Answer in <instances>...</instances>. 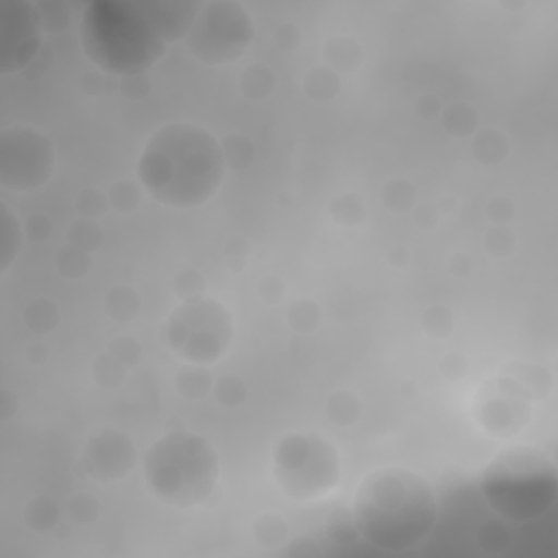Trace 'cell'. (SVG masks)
<instances>
[{"mask_svg": "<svg viewBox=\"0 0 558 558\" xmlns=\"http://www.w3.org/2000/svg\"><path fill=\"white\" fill-rule=\"evenodd\" d=\"M438 517L432 484L410 469H377L353 499V525L368 545L401 554L418 547Z\"/></svg>", "mask_w": 558, "mask_h": 558, "instance_id": "cell-2", "label": "cell"}, {"mask_svg": "<svg viewBox=\"0 0 558 558\" xmlns=\"http://www.w3.org/2000/svg\"><path fill=\"white\" fill-rule=\"evenodd\" d=\"M484 501L510 523H527L543 517L558 495L554 462L534 447H510L497 453L480 480Z\"/></svg>", "mask_w": 558, "mask_h": 558, "instance_id": "cell-4", "label": "cell"}, {"mask_svg": "<svg viewBox=\"0 0 558 558\" xmlns=\"http://www.w3.org/2000/svg\"><path fill=\"white\" fill-rule=\"evenodd\" d=\"M39 13L24 0H7L0 7V72L22 70L39 48Z\"/></svg>", "mask_w": 558, "mask_h": 558, "instance_id": "cell-10", "label": "cell"}, {"mask_svg": "<svg viewBox=\"0 0 558 558\" xmlns=\"http://www.w3.org/2000/svg\"><path fill=\"white\" fill-rule=\"evenodd\" d=\"M144 477L150 493L177 508L203 504L218 484V453L198 434L170 432L144 456Z\"/></svg>", "mask_w": 558, "mask_h": 558, "instance_id": "cell-5", "label": "cell"}, {"mask_svg": "<svg viewBox=\"0 0 558 558\" xmlns=\"http://www.w3.org/2000/svg\"><path fill=\"white\" fill-rule=\"evenodd\" d=\"M229 316L207 299H196L181 305L168 327L172 351L192 362H211L229 344Z\"/></svg>", "mask_w": 558, "mask_h": 558, "instance_id": "cell-8", "label": "cell"}, {"mask_svg": "<svg viewBox=\"0 0 558 558\" xmlns=\"http://www.w3.org/2000/svg\"><path fill=\"white\" fill-rule=\"evenodd\" d=\"M2 220H4V235H2V272H7V268H9V264H11L13 255H15V251L20 248V242L11 240V235H9V233L13 231V227H15V220H13V216H11V211H9L7 205H2Z\"/></svg>", "mask_w": 558, "mask_h": 558, "instance_id": "cell-11", "label": "cell"}, {"mask_svg": "<svg viewBox=\"0 0 558 558\" xmlns=\"http://www.w3.org/2000/svg\"><path fill=\"white\" fill-rule=\"evenodd\" d=\"M54 168V148L37 129L17 124L0 135V183L7 190L31 192L48 181Z\"/></svg>", "mask_w": 558, "mask_h": 558, "instance_id": "cell-9", "label": "cell"}, {"mask_svg": "<svg viewBox=\"0 0 558 558\" xmlns=\"http://www.w3.org/2000/svg\"><path fill=\"white\" fill-rule=\"evenodd\" d=\"M137 177L157 203L190 209L218 192L225 179V155L207 129L192 122H170L144 144Z\"/></svg>", "mask_w": 558, "mask_h": 558, "instance_id": "cell-1", "label": "cell"}, {"mask_svg": "<svg viewBox=\"0 0 558 558\" xmlns=\"http://www.w3.org/2000/svg\"><path fill=\"white\" fill-rule=\"evenodd\" d=\"M81 46L100 70L133 76L161 59L166 39L137 0H94L81 17Z\"/></svg>", "mask_w": 558, "mask_h": 558, "instance_id": "cell-3", "label": "cell"}, {"mask_svg": "<svg viewBox=\"0 0 558 558\" xmlns=\"http://www.w3.org/2000/svg\"><path fill=\"white\" fill-rule=\"evenodd\" d=\"M338 475V453L318 434H290L275 449L277 484L294 499H316L333 490Z\"/></svg>", "mask_w": 558, "mask_h": 558, "instance_id": "cell-6", "label": "cell"}, {"mask_svg": "<svg viewBox=\"0 0 558 558\" xmlns=\"http://www.w3.org/2000/svg\"><path fill=\"white\" fill-rule=\"evenodd\" d=\"M187 50L209 65L240 59L253 41V22L233 0H211L196 9L185 35Z\"/></svg>", "mask_w": 558, "mask_h": 558, "instance_id": "cell-7", "label": "cell"}]
</instances>
